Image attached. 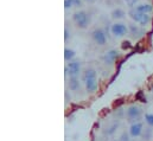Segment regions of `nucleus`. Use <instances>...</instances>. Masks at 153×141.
I'll return each mask as SVG.
<instances>
[{
	"label": "nucleus",
	"instance_id": "obj_17",
	"mask_svg": "<svg viewBox=\"0 0 153 141\" xmlns=\"http://www.w3.org/2000/svg\"><path fill=\"white\" fill-rule=\"evenodd\" d=\"M117 127H119V123H113L111 127H108V128H107V131H106L105 133H106V134H108V135H111V134H113V133H114L115 129H116Z\"/></svg>",
	"mask_w": 153,
	"mask_h": 141
},
{
	"label": "nucleus",
	"instance_id": "obj_19",
	"mask_svg": "<svg viewBox=\"0 0 153 141\" xmlns=\"http://www.w3.org/2000/svg\"><path fill=\"white\" fill-rule=\"evenodd\" d=\"M71 7H74L73 1H71V0H64V8H65V10H69V8H71Z\"/></svg>",
	"mask_w": 153,
	"mask_h": 141
},
{
	"label": "nucleus",
	"instance_id": "obj_20",
	"mask_svg": "<svg viewBox=\"0 0 153 141\" xmlns=\"http://www.w3.org/2000/svg\"><path fill=\"white\" fill-rule=\"evenodd\" d=\"M129 134H127V133H123L122 135H121V138H120V141H131L129 139Z\"/></svg>",
	"mask_w": 153,
	"mask_h": 141
},
{
	"label": "nucleus",
	"instance_id": "obj_14",
	"mask_svg": "<svg viewBox=\"0 0 153 141\" xmlns=\"http://www.w3.org/2000/svg\"><path fill=\"white\" fill-rule=\"evenodd\" d=\"M75 56H76V53H75L74 50H71V49H65L64 50V61L65 62H71Z\"/></svg>",
	"mask_w": 153,
	"mask_h": 141
},
{
	"label": "nucleus",
	"instance_id": "obj_5",
	"mask_svg": "<svg viewBox=\"0 0 153 141\" xmlns=\"http://www.w3.org/2000/svg\"><path fill=\"white\" fill-rule=\"evenodd\" d=\"M91 37H93V40L97 44V45H105L107 43V37L106 33L102 29H95L93 32H91Z\"/></svg>",
	"mask_w": 153,
	"mask_h": 141
},
{
	"label": "nucleus",
	"instance_id": "obj_16",
	"mask_svg": "<svg viewBox=\"0 0 153 141\" xmlns=\"http://www.w3.org/2000/svg\"><path fill=\"white\" fill-rule=\"evenodd\" d=\"M128 30H129V32L132 33L133 37H135V36H138L139 33H141V30H140V29L138 27V25H135V24H129Z\"/></svg>",
	"mask_w": 153,
	"mask_h": 141
},
{
	"label": "nucleus",
	"instance_id": "obj_23",
	"mask_svg": "<svg viewBox=\"0 0 153 141\" xmlns=\"http://www.w3.org/2000/svg\"><path fill=\"white\" fill-rule=\"evenodd\" d=\"M85 1H94V0H85Z\"/></svg>",
	"mask_w": 153,
	"mask_h": 141
},
{
	"label": "nucleus",
	"instance_id": "obj_7",
	"mask_svg": "<svg viewBox=\"0 0 153 141\" xmlns=\"http://www.w3.org/2000/svg\"><path fill=\"white\" fill-rule=\"evenodd\" d=\"M68 73L69 76H78L81 72V63L78 61H71L68 63Z\"/></svg>",
	"mask_w": 153,
	"mask_h": 141
},
{
	"label": "nucleus",
	"instance_id": "obj_21",
	"mask_svg": "<svg viewBox=\"0 0 153 141\" xmlns=\"http://www.w3.org/2000/svg\"><path fill=\"white\" fill-rule=\"evenodd\" d=\"M70 38V32L68 31V29H64V40L67 42Z\"/></svg>",
	"mask_w": 153,
	"mask_h": 141
},
{
	"label": "nucleus",
	"instance_id": "obj_6",
	"mask_svg": "<svg viewBox=\"0 0 153 141\" xmlns=\"http://www.w3.org/2000/svg\"><path fill=\"white\" fill-rule=\"evenodd\" d=\"M143 132H144V125H143L141 122H139V121L133 122V123L131 125V127H129V135H131L132 138L141 137Z\"/></svg>",
	"mask_w": 153,
	"mask_h": 141
},
{
	"label": "nucleus",
	"instance_id": "obj_8",
	"mask_svg": "<svg viewBox=\"0 0 153 141\" xmlns=\"http://www.w3.org/2000/svg\"><path fill=\"white\" fill-rule=\"evenodd\" d=\"M117 58H119V52H117L116 50H111V51H108V52L105 55L103 61H105L106 64H113Z\"/></svg>",
	"mask_w": 153,
	"mask_h": 141
},
{
	"label": "nucleus",
	"instance_id": "obj_1",
	"mask_svg": "<svg viewBox=\"0 0 153 141\" xmlns=\"http://www.w3.org/2000/svg\"><path fill=\"white\" fill-rule=\"evenodd\" d=\"M128 16L131 17L132 20H134L135 23L140 24L141 26H146V25H149L150 22H151V16H150V13H140V12H138L135 8H131V10L128 11Z\"/></svg>",
	"mask_w": 153,
	"mask_h": 141
},
{
	"label": "nucleus",
	"instance_id": "obj_11",
	"mask_svg": "<svg viewBox=\"0 0 153 141\" xmlns=\"http://www.w3.org/2000/svg\"><path fill=\"white\" fill-rule=\"evenodd\" d=\"M134 8H135L138 12H140V13H151L153 11L152 5H150V4H139V5H137Z\"/></svg>",
	"mask_w": 153,
	"mask_h": 141
},
{
	"label": "nucleus",
	"instance_id": "obj_22",
	"mask_svg": "<svg viewBox=\"0 0 153 141\" xmlns=\"http://www.w3.org/2000/svg\"><path fill=\"white\" fill-rule=\"evenodd\" d=\"M71 1H73L74 6H76V7H78V6L82 5V1H81V0H71Z\"/></svg>",
	"mask_w": 153,
	"mask_h": 141
},
{
	"label": "nucleus",
	"instance_id": "obj_12",
	"mask_svg": "<svg viewBox=\"0 0 153 141\" xmlns=\"http://www.w3.org/2000/svg\"><path fill=\"white\" fill-rule=\"evenodd\" d=\"M91 78H97L96 71L94 70V69H87L82 73V81L83 82H87L88 79H91Z\"/></svg>",
	"mask_w": 153,
	"mask_h": 141
},
{
	"label": "nucleus",
	"instance_id": "obj_2",
	"mask_svg": "<svg viewBox=\"0 0 153 141\" xmlns=\"http://www.w3.org/2000/svg\"><path fill=\"white\" fill-rule=\"evenodd\" d=\"M73 20L79 29H87L90 23V17L85 11H78L73 14Z\"/></svg>",
	"mask_w": 153,
	"mask_h": 141
},
{
	"label": "nucleus",
	"instance_id": "obj_3",
	"mask_svg": "<svg viewBox=\"0 0 153 141\" xmlns=\"http://www.w3.org/2000/svg\"><path fill=\"white\" fill-rule=\"evenodd\" d=\"M141 114H143V109L139 106H135V105L129 106L126 110V116H127V119H128V121L131 123L139 121Z\"/></svg>",
	"mask_w": 153,
	"mask_h": 141
},
{
	"label": "nucleus",
	"instance_id": "obj_18",
	"mask_svg": "<svg viewBox=\"0 0 153 141\" xmlns=\"http://www.w3.org/2000/svg\"><path fill=\"white\" fill-rule=\"evenodd\" d=\"M145 122L150 127H153V114H146L145 115Z\"/></svg>",
	"mask_w": 153,
	"mask_h": 141
},
{
	"label": "nucleus",
	"instance_id": "obj_9",
	"mask_svg": "<svg viewBox=\"0 0 153 141\" xmlns=\"http://www.w3.org/2000/svg\"><path fill=\"white\" fill-rule=\"evenodd\" d=\"M85 84V90L91 94V93H95L99 88V83H97V78H91V79H88L87 82H84Z\"/></svg>",
	"mask_w": 153,
	"mask_h": 141
},
{
	"label": "nucleus",
	"instance_id": "obj_13",
	"mask_svg": "<svg viewBox=\"0 0 153 141\" xmlns=\"http://www.w3.org/2000/svg\"><path fill=\"white\" fill-rule=\"evenodd\" d=\"M111 16H112V18L113 19H122L125 16H126V13H125V11L122 10V8H114L113 11H112V13H111Z\"/></svg>",
	"mask_w": 153,
	"mask_h": 141
},
{
	"label": "nucleus",
	"instance_id": "obj_15",
	"mask_svg": "<svg viewBox=\"0 0 153 141\" xmlns=\"http://www.w3.org/2000/svg\"><path fill=\"white\" fill-rule=\"evenodd\" d=\"M153 135V131H152V127H147V128H145V131L143 132V134H141V137H143V139L146 141L151 140V138H152Z\"/></svg>",
	"mask_w": 153,
	"mask_h": 141
},
{
	"label": "nucleus",
	"instance_id": "obj_10",
	"mask_svg": "<svg viewBox=\"0 0 153 141\" xmlns=\"http://www.w3.org/2000/svg\"><path fill=\"white\" fill-rule=\"evenodd\" d=\"M68 87H69V90H71V91H76V90L79 89L81 82L78 81V76H70L69 77Z\"/></svg>",
	"mask_w": 153,
	"mask_h": 141
},
{
	"label": "nucleus",
	"instance_id": "obj_4",
	"mask_svg": "<svg viewBox=\"0 0 153 141\" xmlns=\"http://www.w3.org/2000/svg\"><path fill=\"white\" fill-rule=\"evenodd\" d=\"M111 31H112V35L114 36V37L120 38V37H123V36L127 35L129 30H128V27L125 24H122V23H115V24L112 25Z\"/></svg>",
	"mask_w": 153,
	"mask_h": 141
},
{
	"label": "nucleus",
	"instance_id": "obj_24",
	"mask_svg": "<svg viewBox=\"0 0 153 141\" xmlns=\"http://www.w3.org/2000/svg\"><path fill=\"white\" fill-rule=\"evenodd\" d=\"M152 91H153V85H152Z\"/></svg>",
	"mask_w": 153,
	"mask_h": 141
}]
</instances>
